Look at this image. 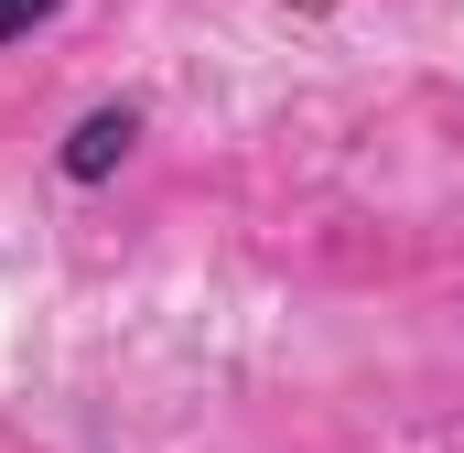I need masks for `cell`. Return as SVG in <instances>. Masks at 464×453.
<instances>
[{"mask_svg":"<svg viewBox=\"0 0 464 453\" xmlns=\"http://www.w3.org/2000/svg\"><path fill=\"white\" fill-rule=\"evenodd\" d=\"M65 0H0V43H22V33H44Z\"/></svg>","mask_w":464,"mask_h":453,"instance_id":"2","label":"cell"},{"mask_svg":"<svg viewBox=\"0 0 464 453\" xmlns=\"http://www.w3.org/2000/svg\"><path fill=\"white\" fill-rule=\"evenodd\" d=\"M130 140H140V109H130V98H109V109H87L76 130H65L54 173H65V184H109L119 162H130Z\"/></svg>","mask_w":464,"mask_h":453,"instance_id":"1","label":"cell"}]
</instances>
